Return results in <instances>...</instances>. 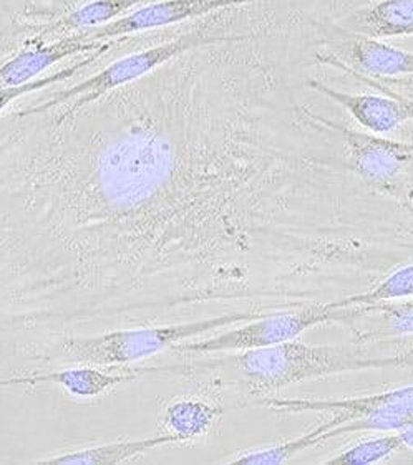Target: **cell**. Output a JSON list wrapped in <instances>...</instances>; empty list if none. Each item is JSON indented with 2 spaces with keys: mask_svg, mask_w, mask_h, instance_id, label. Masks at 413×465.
<instances>
[{
  "mask_svg": "<svg viewBox=\"0 0 413 465\" xmlns=\"http://www.w3.org/2000/svg\"><path fill=\"white\" fill-rule=\"evenodd\" d=\"M0 131V358L203 307L317 300L336 229L309 183L229 104H165L86 140L70 120ZM68 118V116H65Z\"/></svg>",
  "mask_w": 413,
  "mask_h": 465,
  "instance_id": "cell-1",
  "label": "cell"
},
{
  "mask_svg": "<svg viewBox=\"0 0 413 465\" xmlns=\"http://www.w3.org/2000/svg\"><path fill=\"white\" fill-rule=\"evenodd\" d=\"M387 368H395V354H372L367 344H306L297 340L259 350L235 351L209 361L165 366L166 371H231L236 374L239 390L259 401L302 382Z\"/></svg>",
  "mask_w": 413,
  "mask_h": 465,
  "instance_id": "cell-2",
  "label": "cell"
},
{
  "mask_svg": "<svg viewBox=\"0 0 413 465\" xmlns=\"http://www.w3.org/2000/svg\"><path fill=\"white\" fill-rule=\"evenodd\" d=\"M261 315L263 313L253 310H235L186 322L126 326L90 335L64 336L38 354L35 363L126 368L128 364L173 350L183 341L221 331L227 326L239 325Z\"/></svg>",
  "mask_w": 413,
  "mask_h": 465,
  "instance_id": "cell-3",
  "label": "cell"
},
{
  "mask_svg": "<svg viewBox=\"0 0 413 465\" xmlns=\"http://www.w3.org/2000/svg\"><path fill=\"white\" fill-rule=\"evenodd\" d=\"M221 40H233V38L211 37V35H205L201 32H189V34H185L171 42L160 44L156 47L146 48L138 54L118 58L116 62L110 64L102 72L92 74L84 82L52 94L47 102L28 106V108L12 113V114L17 118H27L34 114L55 112L58 116H68L72 113L84 110L92 103L102 100L104 96L112 94L115 90H120L126 84L145 78L146 74H150L156 68L168 64L169 60H173V58L185 55L193 48L217 44Z\"/></svg>",
  "mask_w": 413,
  "mask_h": 465,
  "instance_id": "cell-4",
  "label": "cell"
},
{
  "mask_svg": "<svg viewBox=\"0 0 413 465\" xmlns=\"http://www.w3.org/2000/svg\"><path fill=\"white\" fill-rule=\"evenodd\" d=\"M344 317L346 308L330 307L329 302L282 308L243 322L239 326H227L217 335L183 341L176 344L171 351L185 356H211L259 350L297 340L304 331L316 326L327 323L340 325Z\"/></svg>",
  "mask_w": 413,
  "mask_h": 465,
  "instance_id": "cell-5",
  "label": "cell"
},
{
  "mask_svg": "<svg viewBox=\"0 0 413 465\" xmlns=\"http://www.w3.org/2000/svg\"><path fill=\"white\" fill-rule=\"evenodd\" d=\"M319 120L337 134L346 166L360 183L413 213V187L408 181L413 143L352 130L320 114Z\"/></svg>",
  "mask_w": 413,
  "mask_h": 465,
  "instance_id": "cell-6",
  "label": "cell"
},
{
  "mask_svg": "<svg viewBox=\"0 0 413 465\" xmlns=\"http://www.w3.org/2000/svg\"><path fill=\"white\" fill-rule=\"evenodd\" d=\"M261 402L279 414L327 412L338 416L344 419V424L337 426L338 438L362 430L398 432L413 419V384L344 400L266 398Z\"/></svg>",
  "mask_w": 413,
  "mask_h": 465,
  "instance_id": "cell-7",
  "label": "cell"
},
{
  "mask_svg": "<svg viewBox=\"0 0 413 465\" xmlns=\"http://www.w3.org/2000/svg\"><path fill=\"white\" fill-rule=\"evenodd\" d=\"M319 60L322 64L346 70L354 78L372 86L377 94H348V92H340V90H336V88L316 82V80H310L307 84L317 94L327 96L332 102L337 103L338 106H342L368 133L387 136V134L398 130L405 123L410 122V113L402 100L395 94L392 86L382 84L368 74H360L354 68H348L346 64H342L334 55L319 56Z\"/></svg>",
  "mask_w": 413,
  "mask_h": 465,
  "instance_id": "cell-8",
  "label": "cell"
},
{
  "mask_svg": "<svg viewBox=\"0 0 413 465\" xmlns=\"http://www.w3.org/2000/svg\"><path fill=\"white\" fill-rule=\"evenodd\" d=\"M249 2L254 0H155L102 27L82 30V34L88 40L106 42L110 38L126 37L153 28L176 25L189 19Z\"/></svg>",
  "mask_w": 413,
  "mask_h": 465,
  "instance_id": "cell-9",
  "label": "cell"
},
{
  "mask_svg": "<svg viewBox=\"0 0 413 465\" xmlns=\"http://www.w3.org/2000/svg\"><path fill=\"white\" fill-rule=\"evenodd\" d=\"M346 308L340 326L348 330L354 343L372 344L413 335V298Z\"/></svg>",
  "mask_w": 413,
  "mask_h": 465,
  "instance_id": "cell-10",
  "label": "cell"
},
{
  "mask_svg": "<svg viewBox=\"0 0 413 465\" xmlns=\"http://www.w3.org/2000/svg\"><path fill=\"white\" fill-rule=\"evenodd\" d=\"M106 44L108 40H88L82 32H78L76 35L60 38L54 44H40L37 47L22 50L0 64V84H25L68 56L85 52H98Z\"/></svg>",
  "mask_w": 413,
  "mask_h": 465,
  "instance_id": "cell-11",
  "label": "cell"
},
{
  "mask_svg": "<svg viewBox=\"0 0 413 465\" xmlns=\"http://www.w3.org/2000/svg\"><path fill=\"white\" fill-rule=\"evenodd\" d=\"M45 384L62 388L74 398L92 400L123 384L140 380L141 368H104L92 364H72L68 368L44 372Z\"/></svg>",
  "mask_w": 413,
  "mask_h": 465,
  "instance_id": "cell-12",
  "label": "cell"
},
{
  "mask_svg": "<svg viewBox=\"0 0 413 465\" xmlns=\"http://www.w3.org/2000/svg\"><path fill=\"white\" fill-rule=\"evenodd\" d=\"M225 408L203 398H178L161 412V432H168L178 444L206 438L225 416Z\"/></svg>",
  "mask_w": 413,
  "mask_h": 465,
  "instance_id": "cell-13",
  "label": "cell"
},
{
  "mask_svg": "<svg viewBox=\"0 0 413 465\" xmlns=\"http://www.w3.org/2000/svg\"><path fill=\"white\" fill-rule=\"evenodd\" d=\"M348 54L360 74L364 72L380 82L413 76V52L390 45L380 38L352 34Z\"/></svg>",
  "mask_w": 413,
  "mask_h": 465,
  "instance_id": "cell-14",
  "label": "cell"
},
{
  "mask_svg": "<svg viewBox=\"0 0 413 465\" xmlns=\"http://www.w3.org/2000/svg\"><path fill=\"white\" fill-rule=\"evenodd\" d=\"M352 34L367 37L394 38L413 35V0H380L354 12L344 20Z\"/></svg>",
  "mask_w": 413,
  "mask_h": 465,
  "instance_id": "cell-15",
  "label": "cell"
},
{
  "mask_svg": "<svg viewBox=\"0 0 413 465\" xmlns=\"http://www.w3.org/2000/svg\"><path fill=\"white\" fill-rule=\"evenodd\" d=\"M169 444H178L176 439L168 432H160L150 438L135 439V440H118L106 442L100 446L84 447L58 456L40 459V464H125L136 460L138 457L148 454L155 449Z\"/></svg>",
  "mask_w": 413,
  "mask_h": 465,
  "instance_id": "cell-16",
  "label": "cell"
},
{
  "mask_svg": "<svg viewBox=\"0 0 413 465\" xmlns=\"http://www.w3.org/2000/svg\"><path fill=\"white\" fill-rule=\"evenodd\" d=\"M340 424H344V419L332 416L299 438L286 440L281 444L256 449V450H247L245 454L229 459L227 462H231V464H286L294 457L302 454L304 450L319 446L329 439L338 438L337 426Z\"/></svg>",
  "mask_w": 413,
  "mask_h": 465,
  "instance_id": "cell-17",
  "label": "cell"
},
{
  "mask_svg": "<svg viewBox=\"0 0 413 465\" xmlns=\"http://www.w3.org/2000/svg\"><path fill=\"white\" fill-rule=\"evenodd\" d=\"M413 298V261L405 262L377 280L372 287L329 302L330 307H362Z\"/></svg>",
  "mask_w": 413,
  "mask_h": 465,
  "instance_id": "cell-18",
  "label": "cell"
},
{
  "mask_svg": "<svg viewBox=\"0 0 413 465\" xmlns=\"http://www.w3.org/2000/svg\"><path fill=\"white\" fill-rule=\"evenodd\" d=\"M155 0H92L82 7L72 10L66 17L52 24L47 32H64V30H88L102 27L113 20L120 19L133 9L151 4Z\"/></svg>",
  "mask_w": 413,
  "mask_h": 465,
  "instance_id": "cell-19",
  "label": "cell"
},
{
  "mask_svg": "<svg viewBox=\"0 0 413 465\" xmlns=\"http://www.w3.org/2000/svg\"><path fill=\"white\" fill-rule=\"evenodd\" d=\"M405 449L398 432H387L378 438L360 440L354 446L340 450L336 456L326 459L322 464H378Z\"/></svg>",
  "mask_w": 413,
  "mask_h": 465,
  "instance_id": "cell-20",
  "label": "cell"
},
{
  "mask_svg": "<svg viewBox=\"0 0 413 465\" xmlns=\"http://www.w3.org/2000/svg\"><path fill=\"white\" fill-rule=\"evenodd\" d=\"M110 48H112V42H108L104 48L95 52L94 55L80 60L76 65L65 66V68L58 70L55 74H48V76H44V78H37V80L34 78V80L22 84H0V113L4 112L12 103L17 102L22 96H25V94H35V92H40V90H45L48 86L64 84L66 80H70L72 76L84 72L86 66L94 65L95 62L100 56L105 55Z\"/></svg>",
  "mask_w": 413,
  "mask_h": 465,
  "instance_id": "cell-21",
  "label": "cell"
},
{
  "mask_svg": "<svg viewBox=\"0 0 413 465\" xmlns=\"http://www.w3.org/2000/svg\"><path fill=\"white\" fill-rule=\"evenodd\" d=\"M45 384L44 372H30V374H17V376H7L0 378V390L5 388H24V386H40Z\"/></svg>",
  "mask_w": 413,
  "mask_h": 465,
  "instance_id": "cell-22",
  "label": "cell"
},
{
  "mask_svg": "<svg viewBox=\"0 0 413 465\" xmlns=\"http://www.w3.org/2000/svg\"><path fill=\"white\" fill-rule=\"evenodd\" d=\"M395 368L413 370V348L407 350L404 353L395 354Z\"/></svg>",
  "mask_w": 413,
  "mask_h": 465,
  "instance_id": "cell-23",
  "label": "cell"
},
{
  "mask_svg": "<svg viewBox=\"0 0 413 465\" xmlns=\"http://www.w3.org/2000/svg\"><path fill=\"white\" fill-rule=\"evenodd\" d=\"M400 438L404 440L405 449L413 450V419L408 422V426H405L402 430H398Z\"/></svg>",
  "mask_w": 413,
  "mask_h": 465,
  "instance_id": "cell-24",
  "label": "cell"
},
{
  "mask_svg": "<svg viewBox=\"0 0 413 465\" xmlns=\"http://www.w3.org/2000/svg\"><path fill=\"white\" fill-rule=\"evenodd\" d=\"M380 82V80H378ZM382 84H397L402 88H413V76H402V78H392V80H386Z\"/></svg>",
  "mask_w": 413,
  "mask_h": 465,
  "instance_id": "cell-25",
  "label": "cell"
},
{
  "mask_svg": "<svg viewBox=\"0 0 413 465\" xmlns=\"http://www.w3.org/2000/svg\"><path fill=\"white\" fill-rule=\"evenodd\" d=\"M395 94L402 100V103H404L405 106H407V110H408V113H410V122H413V98H410V96H407V94H402L400 92H397V90H394Z\"/></svg>",
  "mask_w": 413,
  "mask_h": 465,
  "instance_id": "cell-26",
  "label": "cell"
}]
</instances>
